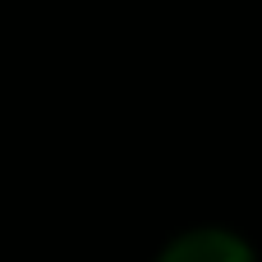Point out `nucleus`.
I'll return each instance as SVG.
<instances>
[{"label":"nucleus","instance_id":"nucleus-1","mask_svg":"<svg viewBox=\"0 0 262 262\" xmlns=\"http://www.w3.org/2000/svg\"><path fill=\"white\" fill-rule=\"evenodd\" d=\"M157 262H258V258L239 235H230L221 226H198V230H184L180 239H170Z\"/></svg>","mask_w":262,"mask_h":262}]
</instances>
